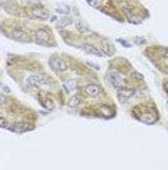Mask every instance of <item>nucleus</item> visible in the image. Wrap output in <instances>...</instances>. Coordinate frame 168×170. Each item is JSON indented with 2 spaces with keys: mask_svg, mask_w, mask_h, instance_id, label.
<instances>
[{
  "mask_svg": "<svg viewBox=\"0 0 168 170\" xmlns=\"http://www.w3.org/2000/svg\"><path fill=\"white\" fill-rule=\"evenodd\" d=\"M86 93L88 96H97L100 93V87L97 84H88V86H86Z\"/></svg>",
  "mask_w": 168,
  "mask_h": 170,
  "instance_id": "nucleus-7",
  "label": "nucleus"
},
{
  "mask_svg": "<svg viewBox=\"0 0 168 170\" xmlns=\"http://www.w3.org/2000/svg\"><path fill=\"white\" fill-rule=\"evenodd\" d=\"M83 50L88 54H93V55H97V57H103V52L99 50V48H96V47H91V45H84L83 47Z\"/></svg>",
  "mask_w": 168,
  "mask_h": 170,
  "instance_id": "nucleus-8",
  "label": "nucleus"
},
{
  "mask_svg": "<svg viewBox=\"0 0 168 170\" xmlns=\"http://www.w3.org/2000/svg\"><path fill=\"white\" fill-rule=\"evenodd\" d=\"M167 106H168V103H167Z\"/></svg>",
  "mask_w": 168,
  "mask_h": 170,
  "instance_id": "nucleus-30",
  "label": "nucleus"
},
{
  "mask_svg": "<svg viewBox=\"0 0 168 170\" xmlns=\"http://www.w3.org/2000/svg\"><path fill=\"white\" fill-rule=\"evenodd\" d=\"M113 51H115V50H113V47H110L109 44H106V42H104V44H103V55H104V54H107V52H109V55L110 54H113Z\"/></svg>",
  "mask_w": 168,
  "mask_h": 170,
  "instance_id": "nucleus-13",
  "label": "nucleus"
},
{
  "mask_svg": "<svg viewBox=\"0 0 168 170\" xmlns=\"http://www.w3.org/2000/svg\"><path fill=\"white\" fill-rule=\"evenodd\" d=\"M41 81H42V77H41V76H36V74H33V76H29V77H28V83L32 84V86H36V87L41 84Z\"/></svg>",
  "mask_w": 168,
  "mask_h": 170,
  "instance_id": "nucleus-11",
  "label": "nucleus"
},
{
  "mask_svg": "<svg viewBox=\"0 0 168 170\" xmlns=\"http://www.w3.org/2000/svg\"><path fill=\"white\" fill-rule=\"evenodd\" d=\"M86 64H87V66H90L91 68H94V70H99V68H100V67L97 66V64H93V63H90V61H87Z\"/></svg>",
  "mask_w": 168,
  "mask_h": 170,
  "instance_id": "nucleus-22",
  "label": "nucleus"
},
{
  "mask_svg": "<svg viewBox=\"0 0 168 170\" xmlns=\"http://www.w3.org/2000/svg\"><path fill=\"white\" fill-rule=\"evenodd\" d=\"M44 105L48 108V109H54V105H52V102H51V100H48V99H46V100H44Z\"/></svg>",
  "mask_w": 168,
  "mask_h": 170,
  "instance_id": "nucleus-20",
  "label": "nucleus"
},
{
  "mask_svg": "<svg viewBox=\"0 0 168 170\" xmlns=\"http://www.w3.org/2000/svg\"><path fill=\"white\" fill-rule=\"evenodd\" d=\"M25 3H28V5H38L39 3V0H23Z\"/></svg>",
  "mask_w": 168,
  "mask_h": 170,
  "instance_id": "nucleus-21",
  "label": "nucleus"
},
{
  "mask_svg": "<svg viewBox=\"0 0 168 170\" xmlns=\"http://www.w3.org/2000/svg\"><path fill=\"white\" fill-rule=\"evenodd\" d=\"M32 16H35L38 19H48L49 18L48 12L44 9H32Z\"/></svg>",
  "mask_w": 168,
  "mask_h": 170,
  "instance_id": "nucleus-6",
  "label": "nucleus"
},
{
  "mask_svg": "<svg viewBox=\"0 0 168 170\" xmlns=\"http://www.w3.org/2000/svg\"><path fill=\"white\" fill-rule=\"evenodd\" d=\"M164 52H165V54H167V57H168V48H165V51H164Z\"/></svg>",
  "mask_w": 168,
  "mask_h": 170,
  "instance_id": "nucleus-28",
  "label": "nucleus"
},
{
  "mask_svg": "<svg viewBox=\"0 0 168 170\" xmlns=\"http://www.w3.org/2000/svg\"><path fill=\"white\" fill-rule=\"evenodd\" d=\"M10 129L15 132H25L28 129H32V126L26 122H17V124H13V126H10Z\"/></svg>",
  "mask_w": 168,
  "mask_h": 170,
  "instance_id": "nucleus-4",
  "label": "nucleus"
},
{
  "mask_svg": "<svg viewBox=\"0 0 168 170\" xmlns=\"http://www.w3.org/2000/svg\"><path fill=\"white\" fill-rule=\"evenodd\" d=\"M6 126V121L3 118H0V128H5Z\"/></svg>",
  "mask_w": 168,
  "mask_h": 170,
  "instance_id": "nucleus-24",
  "label": "nucleus"
},
{
  "mask_svg": "<svg viewBox=\"0 0 168 170\" xmlns=\"http://www.w3.org/2000/svg\"><path fill=\"white\" fill-rule=\"evenodd\" d=\"M117 95H119V97L125 102V100H126V97H129V96L133 95V90L128 89V87H122V89H117Z\"/></svg>",
  "mask_w": 168,
  "mask_h": 170,
  "instance_id": "nucleus-5",
  "label": "nucleus"
},
{
  "mask_svg": "<svg viewBox=\"0 0 168 170\" xmlns=\"http://www.w3.org/2000/svg\"><path fill=\"white\" fill-rule=\"evenodd\" d=\"M117 2H123V0H117Z\"/></svg>",
  "mask_w": 168,
  "mask_h": 170,
  "instance_id": "nucleus-29",
  "label": "nucleus"
},
{
  "mask_svg": "<svg viewBox=\"0 0 168 170\" xmlns=\"http://www.w3.org/2000/svg\"><path fill=\"white\" fill-rule=\"evenodd\" d=\"M106 77L109 79V81L116 87V89H122V87H128V81L125 80L123 77H120L119 74H116L115 71H107Z\"/></svg>",
  "mask_w": 168,
  "mask_h": 170,
  "instance_id": "nucleus-1",
  "label": "nucleus"
},
{
  "mask_svg": "<svg viewBox=\"0 0 168 170\" xmlns=\"http://www.w3.org/2000/svg\"><path fill=\"white\" fill-rule=\"evenodd\" d=\"M75 28L78 29V32H83V34H87L90 28H88V25L86 22H83V21H77L75 22Z\"/></svg>",
  "mask_w": 168,
  "mask_h": 170,
  "instance_id": "nucleus-10",
  "label": "nucleus"
},
{
  "mask_svg": "<svg viewBox=\"0 0 168 170\" xmlns=\"http://www.w3.org/2000/svg\"><path fill=\"white\" fill-rule=\"evenodd\" d=\"M141 121L145 122V124H154V122H155V118H154V116H142Z\"/></svg>",
  "mask_w": 168,
  "mask_h": 170,
  "instance_id": "nucleus-16",
  "label": "nucleus"
},
{
  "mask_svg": "<svg viewBox=\"0 0 168 170\" xmlns=\"http://www.w3.org/2000/svg\"><path fill=\"white\" fill-rule=\"evenodd\" d=\"M10 37L17 39V41H28L26 32H23V31H13V34H12Z\"/></svg>",
  "mask_w": 168,
  "mask_h": 170,
  "instance_id": "nucleus-9",
  "label": "nucleus"
},
{
  "mask_svg": "<svg viewBox=\"0 0 168 170\" xmlns=\"http://www.w3.org/2000/svg\"><path fill=\"white\" fill-rule=\"evenodd\" d=\"M135 42H144V39H141V38H135Z\"/></svg>",
  "mask_w": 168,
  "mask_h": 170,
  "instance_id": "nucleus-27",
  "label": "nucleus"
},
{
  "mask_svg": "<svg viewBox=\"0 0 168 170\" xmlns=\"http://www.w3.org/2000/svg\"><path fill=\"white\" fill-rule=\"evenodd\" d=\"M88 3H90L91 8H96V9L102 8V2H100V0H88Z\"/></svg>",
  "mask_w": 168,
  "mask_h": 170,
  "instance_id": "nucleus-14",
  "label": "nucleus"
},
{
  "mask_svg": "<svg viewBox=\"0 0 168 170\" xmlns=\"http://www.w3.org/2000/svg\"><path fill=\"white\" fill-rule=\"evenodd\" d=\"M78 102H80V99H78L77 96H73L71 99H70V102H68V105H70V106L73 108V106H77V105H78Z\"/></svg>",
  "mask_w": 168,
  "mask_h": 170,
  "instance_id": "nucleus-17",
  "label": "nucleus"
},
{
  "mask_svg": "<svg viewBox=\"0 0 168 170\" xmlns=\"http://www.w3.org/2000/svg\"><path fill=\"white\" fill-rule=\"evenodd\" d=\"M102 113H103V116H112V115H113V111H112V109H107V108H102Z\"/></svg>",
  "mask_w": 168,
  "mask_h": 170,
  "instance_id": "nucleus-18",
  "label": "nucleus"
},
{
  "mask_svg": "<svg viewBox=\"0 0 168 170\" xmlns=\"http://www.w3.org/2000/svg\"><path fill=\"white\" fill-rule=\"evenodd\" d=\"M132 77H133L135 80H142V79H144V77H142V74L136 73V71H133V73H132Z\"/></svg>",
  "mask_w": 168,
  "mask_h": 170,
  "instance_id": "nucleus-19",
  "label": "nucleus"
},
{
  "mask_svg": "<svg viewBox=\"0 0 168 170\" xmlns=\"http://www.w3.org/2000/svg\"><path fill=\"white\" fill-rule=\"evenodd\" d=\"M57 12H58V13H62V15H68V13H70V10H68L67 6H58V8H57Z\"/></svg>",
  "mask_w": 168,
  "mask_h": 170,
  "instance_id": "nucleus-15",
  "label": "nucleus"
},
{
  "mask_svg": "<svg viewBox=\"0 0 168 170\" xmlns=\"http://www.w3.org/2000/svg\"><path fill=\"white\" fill-rule=\"evenodd\" d=\"M117 42H120V44L123 45V47H131V44H128L125 39H117Z\"/></svg>",
  "mask_w": 168,
  "mask_h": 170,
  "instance_id": "nucleus-23",
  "label": "nucleus"
},
{
  "mask_svg": "<svg viewBox=\"0 0 168 170\" xmlns=\"http://www.w3.org/2000/svg\"><path fill=\"white\" fill-rule=\"evenodd\" d=\"M3 90H5L6 93H9V92H10V90H9V87H8V86H3Z\"/></svg>",
  "mask_w": 168,
  "mask_h": 170,
  "instance_id": "nucleus-26",
  "label": "nucleus"
},
{
  "mask_svg": "<svg viewBox=\"0 0 168 170\" xmlns=\"http://www.w3.org/2000/svg\"><path fill=\"white\" fill-rule=\"evenodd\" d=\"M5 102H6L5 96H3V95H0V103H5Z\"/></svg>",
  "mask_w": 168,
  "mask_h": 170,
  "instance_id": "nucleus-25",
  "label": "nucleus"
},
{
  "mask_svg": "<svg viewBox=\"0 0 168 170\" xmlns=\"http://www.w3.org/2000/svg\"><path fill=\"white\" fill-rule=\"evenodd\" d=\"M35 37H36V42L41 45H51L48 44L49 42V34L45 29H38L35 32Z\"/></svg>",
  "mask_w": 168,
  "mask_h": 170,
  "instance_id": "nucleus-3",
  "label": "nucleus"
},
{
  "mask_svg": "<svg viewBox=\"0 0 168 170\" xmlns=\"http://www.w3.org/2000/svg\"><path fill=\"white\" fill-rule=\"evenodd\" d=\"M62 87H64L65 92H73V90L75 89V81L74 80H65L64 83H62Z\"/></svg>",
  "mask_w": 168,
  "mask_h": 170,
  "instance_id": "nucleus-12",
  "label": "nucleus"
},
{
  "mask_svg": "<svg viewBox=\"0 0 168 170\" xmlns=\"http://www.w3.org/2000/svg\"><path fill=\"white\" fill-rule=\"evenodd\" d=\"M49 66H51V68L54 71H64L67 68L65 63L59 58V57H51L49 58Z\"/></svg>",
  "mask_w": 168,
  "mask_h": 170,
  "instance_id": "nucleus-2",
  "label": "nucleus"
}]
</instances>
